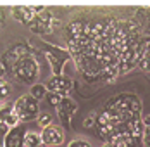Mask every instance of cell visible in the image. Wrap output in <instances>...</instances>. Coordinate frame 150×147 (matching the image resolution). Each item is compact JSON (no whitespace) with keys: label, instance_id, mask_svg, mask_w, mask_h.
Returning a JSON list of instances; mask_svg holds the SVG:
<instances>
[{"label":"cell","instance_id":"23","mask_svg":"<svg viewBox=\"0 0 150 147\" xmlns=\"http://www.w3.org/2000/svg\"><path fill=\"white\" fill-rule=\"evenodd\" d=\"M142 123H143V126H149V125H150V114L142 116Z\"/></svg>","mask_w":150,"mask_h":147},{"label":"cell","instance_id":"2","mask_svg":"<svg viewBox=\"0 0 150 147\" xmlns=\"http://www.w3.org/2000/svg\"><path fill=\"white\" fill-rule=\"evenodd\" d=\"M142 109L143 102L142 99L131 93L122 92L117 95H112L104 106V111L95 118V126L102 140L110 144L117 137H128L138 140L143 133V123H142Z\"/></svg>","mask_w":150,"mask_h":147},{"label":"cell","instance_id":"4","mask_svg":"<svg viewBox=\"0 0 150 147\" xmlns=\"http://www.w3.org/2000/svg\"><path fill=\"white\" fill-rule=\"evenodd\" d=\"M12 109H14L19 123L33 121V119H36V116L40 114V104H38V101H35L30 93L28 95H21L12 104Z\"/></svg>","mask_w":150,"mask_h":147},{"label":"cell","instance_id":"5","mask_svg":"<svg viewBox=\"0 0 150 147\" xmlns=\"http://www.w3.org/2000/svg\"><path fill=\"white\" fill-rule=\"evenodd\" d=\"M45 47V56L50 62V68H52V73L54 76H60L64 74V66L71 61V54L66 50V49H60L57 45H52L48 42H43Z\"/></svg>","mask_w":150,"mask_h":147},{"label":"cell","instance_id":"21","mask_svg":"<svg viewBox=\"0 0 150 147\" xmlns=\"http://www.w3.org/2000/svg\"><path fill=\"white\" fill-rule=\"evenodd\" d=\"M95 118H97V113H95V111H91L90 114H88V118L85 119V128H90V126L95 125Z\"/></svg>","mask_w":150,"mask_h":147},{"label":"cell","instance_id":"25","mask_svg":"<svg viewBox=\"0 0 150 147\" xmlns=\"http://www.w3.org/2000/svg\"><path fill=\"white\" fill-rule=\"evenodd\" d=\"M2 26H4V11L0 9V29H2Z\"/></svg>","mask_w":150,"mask_h":147},{"label":"cell","instance_id":"9","mask_svg":"<svg viewBox=\"0 0 150 147\" xmlns=\"http://www.w3.org/2000/svg\"><path fill=\"white\" fill-rule=\"evenodd\" d=\"M64 128L62 126H55V125H50L43 128V132L40 133L42 137V142L43 146L47 147H57V146H62L64 144Z\"/></svg>","mask_w":150,"mask_h":147},{"label":"cell","instance_id":"18","mask_svg":"<svg viewBox=\"0 0 150 147\" xmlns=\"http://www.w3.org/2000/svg\"><path fill=\"white\" fill-rule=\"evenodd\" d=\"M67 147H93V146H91L88 140H85V138H73L67 144Z\"/></svg>","mask_w":150,"mask_h":147},{"label":"cell","instance_id":"24","mask_svg":"<svg viewBox=\"0 0 150 147\" xmlns=\"http://www.w3.org/2000/svg\"><path fill=\"white\" fill-rule=\"evenodd\" d=\"M4 76H5V66L0 62V78H4Z\"/></svg>","mask_w":150,"mask_h":147},{"label":"cell","instance_id":"28","mask_svg":"<svg viewBox=\"0 0 150 147\" xmlns=\"http://www.w3.org/2000/svg\"><path fill=\"white\" fill-rule=\"evenodd\" d=\"M42 147H43V146H42Z\"/></svg>","mask_w":150,"mask_h":147},{"label":"cell","instance_id":"26","mask_svg":"<svg viewBox=\"0 0 150 147\" xmlns=\"http://www.w3.org/2000/svg\"><path fill=\"white\" fill-rule=\"evenodd\" d=\"M102 147H112V146H110V144H107V142H105V144H104V146H102Z\"/></svg>","mask_w":150,"mask_h":147},{"label":"cell","instance_id":"3","mask_svg":"<svg viewBox=\"0 0 150 147\" xmlns=\"http://www.w3.org/2000/svg\"><path fill=\"white\" fill-rule=\"evenodd\" d=\"M12 74L19 83L33 85L36 83V78L40 74V64L35 59V56L28 52H17L12 61Z\"/></svg>","mask_w":150,"mask_h":147},{"label":"cell","instance_id":"27","mask_svg":"<svg viewBox=\"0 0 150 147\" xmlns=\"http://www.w3.org/2000/svg\"><path fill=\"white\" fill-rule=\"evenodd\" d=\"M0 147H4V146H2V144H0Z\"/></svg>","mask_w":150,"mask_h":147},{"label":"cell","instance_id":"19","mask_svg":"<svg viewBox=\"0 0 150 147\" xmlns=\"http://www.w3.org/2000/svg\"><path fill=\"white\" fill-rule=\"evenodd\" d=\"M142 142H143V147H150V125H149V126H143Z\"/></svg>","mask_w":150,"mask_h":147},{"label":"cell","instance_id":"6","mask_svg":"<svg viewBox=\"0 0 150 147\" xmlns=\"http://www.w3.org/2000/svg\"><path fill=\"white\" fill-rule=\"evenodd\" d=\"M55 26H59V19H55L52 16V12L47 11V9H43L38 14H35V17L28 24V28L36 35H48V33H52L55 29Z\"/></svg>","mask_w":150,"mask_h":147},{"label":"cell","instance_id":"17","mask_svg":"<svg viewBox=\"0 0 150 147\" xmlns=\"http://www.w3.org/2000/svg\"><path fill=\"white\" fill-rule=\"evenodd\" d=\"M36 123H38L40 128H47V126L52 125V116H50L48 113H40V114L36 116Z\"/></svg>","mask_w":150,"mask_h":147},{"label":"cell","instance_id":"15","mask_svg":"<svg viewBox=\"0 0 150 147\" xmlns=\"http://www.w3.org/2000/svg\"><path fill=\"white\" fill-rule=\"evenodd\" d=\"M11 92H12L11 83H9L5 78H0V104L7 101V97L11 95Z\"/></svg>","mask_w":150,"mask_h":147},{"label":"cell","instance_id":"12","mask_svg":"<svg viewBox=\"0 0 150 147\" xmlns=\"http://www.w3.org/2000/svg\"><path fill=\"white\" fill-rule=\"evenodd\" d=\"M0 121H4L9 128L19 125V119H17L14 109H12V104H5V102L0 104Z\"/></svg>","mask_w":150,"mask_h":147},{"label":"cell","instance_id":"7","mask_svg":"<svg viewBox=\"0 0 150 147\" xmlns=\"http://www.w3.org/2000/svg\"><path fill=\"white\" fill-rule=\"evenodd\" d=\"M47 92H52V93H57L60 97H69L71 90L74 88V81L73 78H67L66 74H60V76H54L47 81Z\"/></svg>","mask_w":150,"mask_h":147},{"label":"cell","instance_id":"8","mask_svg":"<svg viewBox=\"0 0 150 147\" xmlns=\"http://www.w3.org/2000/svg\"><path fill=\"white\" fill-rule=\"evenodd\" d=\"M55 111H57V116H59L60 123L64 126H71V121H73L76 111H78V104L71 97H62L60 102L55 106Z\"/></svg>","mask_w":150,"mask_h":147},{"label":"cell","instance_id":"16","mask_svg":"<svg viewBox=\"0 0 150 147\" xmlns=\"http://www.w3.org/2000/svg\"><path fill=\"white\" fill-rule=\"evenodd\" d=\"M138 68H140V69H143V71H147V73H150V42H149V45H147V49H145L143 59L140 61Z\"/></svg>","mask_w":150,"mask_h":147},{"label":"cell","instance_id":"20","mask_svg":"<svg viewBox=\"0 0 150 147\" xmlns=\"http://www.w3.org/2000/svg\"><path fill=\"white\" fill-rule=\"evenodd\" d=\"M47 99H48V102L52 104V106H57V104L60 102V95H57V93H52V92H47V95H45Z\"/></svg>","mask_w":150,"mask_h":147},{"label":"cell","instance_id":"1","mask_svg":"<svg viewBox=\"0 0 150 147\" xmlns=\"http://www.w3.org/2000/svg\"><path fill=\"white\" fill-rule=\"evenodd\" d=\"M67 52L88 83H112L138 68L150 42V14L145 9L129 17L105 11H85L66 26Z\"/></svg>","mask_w":150,"mask_h":147},{"label":"cell","instance_id":"14","mask_svg":"<svg viewBox=\"0 0 150 147\" xmlns=\"http://www.w3.org/2000/svg\"><path fill=\"white\" fill-rule=\"evenodd\" d=\"M30 95L35 99V101H42L47 95V87L43 83H33L30 88Z\"/></svg>","mask_w":150,"mask_h":147},{"label":"cell","instance_id":"13","mask_svg":"<svg viewBox=\"0 0 150 147\" xmlns=\"http://www.w3.org/2000/svg\"><path fill=\"white\" fill-rule=\"evenodd\" d=\"M42 137L36 132H26L24 133V147H42Z\"/></svg>","mask_w":150,"mask_h":147},{"label":"cell","instance_id":"10","mask_svg":"<svg viewBox=\"0 0 150 147\" xmlns=\"http://www.w3.org/2000/svg\"><path fill=\"white\" fill-rule=\"evenodd\" d=\"M24 126L23 125H16L12 128H9V132L4 135V147H24Z\"/></svg>","mask_w":150,"mask_h":147},{"label":"cell","instance_id":"11","mask_svg":"<svg viewBox=\"0 0 150 147\" xmlns=\"http://www.w3.org/2000/svg\"><path fill=\"white\" fill-rule=\"evenodd\" d=\"M11 14L14 17L16 21H19V23H23V24H30L31 19L35 17V11H33V7H26V5H17V7H12V11H11Z\"/></svg>","mask_w":150,"mask_h":147},{"label":"cell","instance_id":"22","mask_svg":"<svg viewBox=\"0 0 150 147\" xmlns=\"http://www.w3.org/2000/svg\"><path fill=\"white\" fill-rule=\"evenodd\" d=\"M7 132H9V126H7L4 121H0V135H5Z\"/></svg>","mask_w":150,"mask_h":147}]
</instances>
